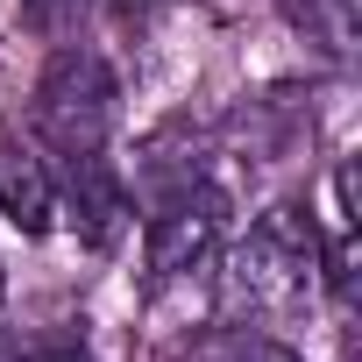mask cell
Listing matches in <instances>:
<instances>
[{"label": "cell", "instance_id": "4", "mask_svg": "<svg viewBox=\"0 0 362 362\" xmlns=\"http://www.w3.org/2000/svg\"><path fill=\"white\" fill-rule=\"evenodd\" d=\"M0 214H8L22 235H43L50 214H57V177H50V163H43L29 142H15V135H0Z\"/></svg>", "mask_w": 362, "mask_h": 362}, {"label": "cell", "instance_id": "5", "mask_svg": "<svg viewBox=\"0 0 362 362\" xmlns=\"http://www.w3.org/2000/svg\"><path fill=\"white\" fill-rule=\"evenodd\" d=\"M71 214L86 221V235H93V242H114V228H121L128 199H121V185L107 177V163H100V156H71Z\"/></svg>", "mask_w": 362, "mask_h": 362}, {"label": "cell", "instance_id": "6", "mask_svg": "<svg viewBox=\"0 0 362 362\" xmlns=\"http://www.w3.org/2000/svg\"><path fill=\"white\" fill-rule=\"evenodd\" d=\"M206 362H298V355L277 348V341H263V334H235V341L206 348Z\"/></svg>", "mask_w": 362, "mask_h": 362}, {"label": "cell", "instance_id": "3", "mask_svg": "<svg viewBox=\"0 0 362 362\" xmlns=\"http://www.w3.org/2000/svg\"><path fill=\"white\" fill-rule=\"evenodd\" d=\"M221 242V199L214 192H185V199H170L156 221H149V277H185L192 263H206Z\"/></svg>", "mask_w": 362, "mask_h": 362}, {"label": "cell", "instance_id": "2", "mask_svg": "<svg viewBox=\"0 0 362 362\" xmlns=\"http://www.w3.org/2000/svg\"><path fill=\"white\" fill-rule=\"evenodd\" d=\"M114 71L93 50H64L43 86H36V128L57 156H100L107 128H114Z\"/></svg>", "mask_w": 362, "mask_h": 362}, {"label": "cell", "instance_id": "1", "mask_svg": "<svg viewBox=\"0 0 362 362\" xmlns=\"http://www.w3.org/2000/svg\"><path fill=\"white\" fill-rule=\"evenodd\" d=\"M313 270H320L313 221L298 206H270L228 263V298L249 313H298L313 298Z\"/></svg>", "mask_w": 362, "mask_h": 362}]
</instances>
